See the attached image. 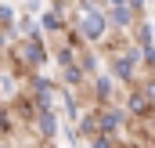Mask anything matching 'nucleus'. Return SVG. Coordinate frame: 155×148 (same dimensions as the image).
<instances>
[{
    "instance_id": "obj_8",
    "label": "nucleus",
    "mask_w": 155,
    "mask_h": 148,
    "mask_svg": "<svg viewBox=\"0 0 155 148\" xmlns=\"http://www.w3.org/2000/svg\"><path fill=\"white\" fill-rule=\"evenodd\" d=\"M29 58H33V62H43V51H40V43H29Z\"/></svg>"
},
{
    "instance_id": "obj_6",
    "label": "nucleus",
    "mask_w": 155,
    "mask_h": 148,
    "mask_svg": "<svg viewBox=\"0 0 155 148\" xmlns=\"http://www.w3.org/2000/svg\"><path fill=\"white\" fill-rule=\"evenodd\" d=\"M119 119H123L119 112H105V116H101V130H105V134H108V130H116V123H119Z\"/></svg>"
},
{
    "instance_id": "obj_3",
    "label": "nucleus",
    "mask_w": 155,
    "mask_h": 148,
    "mask_svg": "<svg viewBox=\"0 0 155 148\" xmlns=\"http://www.w3.org/2000/svg\"><path fill=\"white\" fill-rule=\"evenodd\" d=\"M58 62L65 65V79H69V83H79V79H83V76H79V69L72 65V54H69V51H61V54H58Z\"/></svg>"
},
{
    "instance_id": "obj_11",
    "label": "nucleus",
    "mask_w": 155,
    "mask_h": 148,
    "mask_svg": "<svg viewBox=\"0 0 155 148\" xmlns=\"http://www.w3.org/2000/svg\"><path fill=\"white\" fill-rule=\"evenodd\" d=\"M112 4H126V0H112Z\"/></svg>"
},
{
    "instance_id": "obj_1",
    "label": "nucleus",
    "mask_w": 155,
    "mask_h": 148,
    "mask_svg": "<svg viewBox=\"0 0 155 148\" xmlns=\"http://www.w3.org/2000/svg\"><path fill=\"white\" fill-rule=\"evenodd\" d=\"M134 65H137V51H134V47L112 58V72H116L119 79H130V76H134Z\"/></svg>"
},
{
    "instance_id": "obj_2",
    "label": "nucleus",
    "mask_w": 155,
    "mask_h": 148,
    "mask_svg": "<svg viewBox=\"0 0 155 148\" xmlns=\"http://www.w3.org/2000/svg\"><path fill=\"white\" fill-rule=\"evenodd\" d=\"M79 29H83V36H87V40H97L101 33H105V18H101L97 11H87L83 22H79Z\"/></svg>"
},
{
    "instance_id": "obj_7",
    "label": "nucleus",
    "mask_w": 155,
    "mask_h": 148,
    "mask_svg": "<svg viewBox=\"0 0 155 148\" xmlns=\"http://www.w3.org/2000/svg\"><path fill=\"white\" fill-rule=\"evenodd\" d=\"M58 25H61V18H58L54 11H51V15H43V29H58Z\"/></svg>"
},
{
    "instance_id": "obj_5",
    "label": "nucleus",
    "mask_w": 155,
    "mask_h": 148,
    "mask_svg": "<svg viewBox=\"0 0 155 148\" xmlns=\"http://www.w3.org/2000/svg\"><path fill=\"white\" fill-rule=\"evenodd\" d=\"M40 126H43V134H47V137H54V116H51V109H43V116H40Z\"/></svg>"
},
{
    "instance_id": "obj_9",
    "label": "nucleus",
    "mask_w": 155,
    "mask_h": 148,
    "mask_svg": "<svg viewBox=\"0 0 155 148\" xmlns=\"http://www.w3.org/2000/svg\"><path fill=\"white\" fill-rule=\"evenodd\" d=\"M97 94H101V98H108V79H105V76L97 79Z\"/></svg>"
},
{
    "instance_id": "obj_4",
    "label": "nucleus",
    "mask_w": 155,
    "mask_h": 148,
    "mask_svg": "<svg viewBox=\"0 0 155 148\" xmlns=\"http://www.w3.org/2000/svg\"><path fill=\"white\" fill-rule=\"evenodd\" d=\"M36 101H40V109H51V83L43 76L36 79Z\"/></svg>"
},
{
    "instance_id": "obj_10",
    "label": "nucleus",
    "mask_w": 155,
    "mask_h": 148,
    "mask_svg": "<svg viewBox=\"0 0 155 148\" xmlns=\"http://www.w3.org/2000/svg\"><path fill=\"white\" fill-rule=\"evenodd\" d=\"M94 148H108V137H97V141H94Z\"/></svg>"
}]
</instances>
